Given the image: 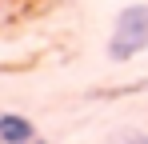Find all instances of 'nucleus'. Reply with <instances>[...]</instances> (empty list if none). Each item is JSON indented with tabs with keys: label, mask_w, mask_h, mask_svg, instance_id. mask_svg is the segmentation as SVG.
Listing matches in <instances>:
<instances>
[{
	"label": "nucleus",
	"mask_w": 148,
	"mask_h": 144,
	"mask_svg": "<svg viewBox=\"0 0 148 144\" xmlns=\"http://www.w3.org/2000/svg\"><path fill=\"white\" fill-rule=\"evenodd\" d=\"M140 52H148V4H128L116 12L108 32V60L128 64Z\"/></svg>",
	"instance_id": "1"
},
{
	"label": "nucleus",
	"mask_w": 148,
	"mask_h": 144,
	"mask_svg": "<svg viewBox=\"0 0 148 144\" xmlns=\"http://www.w3.org/2000/svg\"><path fill=\"white\" fill-rule=\"evenodd\" d=\"M36 136V124L20 112H0V144H24Z\"/></svg>",
	"instance_id": "2"
},
{
	"label": "nucleus",
	"mask_w": 148,
	"mask_h": 144,
	"mask_svg": "<svg viewBox=\"0 0 148 144\" xmlns=\"http://www.w3.org/2000/svg\"><path fill=\"white\" fill-rule=\"evenodd\" d=\"M24 144H48V140H44V136H32V140H24Z\"/></svg>",
	"instance_id": "3"
}]
</instances>
